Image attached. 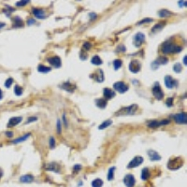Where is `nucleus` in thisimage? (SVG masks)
<instances>
[{
    "mask_svg": "<svg viewBox=\"0 0 187 187\" xmlns=\"http://www.w3.org/2000/svg\"><path fill=\"white\" fill-rule=\"evenodd\" d=\"M161 50L164 53H178L182 51V48L180 46H177L176 44L172 43L171 41H165L162 46H161Z\"/></svg>",
    "mask_w": 187,
    "mask_h": 187,
    "instance_id": "nucleus-1",
    "label": "nucleus"
},
{
    "mask_svg": "<svg viewBox=\"0 0 187 187\" xmlns=\"http://www.w3.org/2000/svg\"><path fill=\"white\" fill-rule=\"evenodd\" d=\"M138 105L136 104H133L129 106V107H126V108H122L121 109L120 111L116 112V115L117 116H122V115H134L135 113L137 112L138 111Z\"/></svg>",
    "mask_w": 187,
    "mask_h": 187,
    "instance_id": "nucleus-2",
    "label": "nucleus"
},
{
    "mask_svg": "<svg viewBox=\"0 0 187 187\" xmlns=\"http://www.w3.org/2000/svg\"><path fill=\"white\" fill-rule=\"evenodd\" d=\"M183 165V159L182 157H175V158H172L167 163V167L171 170H176L179 169L182 167Z\"/></svg>",
    "mask_w": 187,
    "mask_h": 187,
    "instance_id": "nucleus-3",
    "label": "nucleus"
},
{
    "mask_svg": "<svg viewBox=\"0 0 187 187\" xmlns=\"http://www.w3.org/2000/svg\"><path fill=\"white\" fill-rule=\"evenodd\" d=\"M153 95L157 100H161V99L164 98V92H163V90L161 89L158 82L154 83V85L153 87Z\"/></svg>",
    "mask_w": 187,
    "mask_h": 187,
    "instance_id": "nucleus-4",
    "label": "nucleus"
},
{
    "mask_svg": "<svg viewBox=\"0 0 187 187\" xmlns=\"http://www.w3.org/2000/svg\"><path fill=\"white\" fill-rule=\"evenodd\" d=\"M145 42V35L142 33H137L133 38V43L135 47L140 48Z\"/></svg>",
    "mask_w": 187,
    "mask_h": 187,
    "instance_id": "nucleus-5",
    "label": "nucleus"
},
{
    "mask_svg": "<svg viewBox=\"0 0 187 187\" xmlns=\"http://www.w3.org/2000/svg\"><path fill=\"white\" fill-rule=\"evenodd\" d=\"M143 161H144V159H143L142 156L134 157V158L129 162V164L127 165V169H134V167H137L138 166H140L141 164L143 163Z\"/></svg>",
    "mask_w": 187,
    "mask_h": 187,
    "instance_id": "nucleus-6",
    "label": "nucleus"
},
{
    "mask_svg": "<svg viewBox=\"0 0 187 187\" xmlns=\"http://www.w3.org/2000/svg\"><path fill=\"white\" fill-rule=\"evenodd\" d=\"M129 67V70L132 73H138L141 68V64L138 60L134 59L129 63V67Z\"/></svg>",
    "mask_w": 187,
    "mask_h": 187,
    "instance_id": "nucleus-7",
    "label": "nucleus"
},
{
    "mask_svg": "<svg viewBox=\"0 0 187 187\" xmlns=\"http://www.w3.org/2000/svg\"><path fill=\"white\" fill-rule=\"evenodd\" d=\"M113 88L120 94H124L128 91V86L124 82H117L113 84Z\"/></svg>",
    "mask_w": 187,
    "mask_h": 187,
    "instance_id": "nucleus-8",
    "label": "nucleus"
},
{
    "mask_svg": "<svg viewBox=\"0 0 187 187\" xmlns=\"http://www.w3.org/2000/svg\"><path fill=\"white\" fill-rule=\"evenodd\" d=\"M167 62H169V58H167L166 56H159L157 59L154 61L151 65V67L153 68H157V67L160 66V65H167Z\"/></svg>",
    "mask_w": 187,
    "mask_h": 187,
    "instance_id": "nucleus-9",
    "label": "nucleus"
},
{
    "mask_svg": "<svg viewBox=\"0 0 187 187\" xmlns=\"http://www.w3.org/2000/svg\"><path fill=\"white\" fill-rule=\"evenodd\" d=\"M124 183L126 187H134L135 183H136V180L132 174H127L124 178Z\"/></svg>",
    "mask_w": 187,
    "mask_h": 187,
    "instance_id": "nucleus-10",
    "label": "nucleus"
},
{
    "mask_svg": "<svg viewBox=\"0 0 187 187\" xmlns=\"http://www.w3.org/2000/svg\"><path fill=\"white\" fill-rule=\"evenodd\" d=\"M165 84L169 89H172L178 84V82L174 80L171 76H166L165 77Z\"/></svg>",
    "mask_w": 187,
    "mask_h": 187,
    "instance_id": "nucleus-11",
    "label": "nucleus"
},
{
    "mask_svg": "<svg viewBox=\"0 0 187 187\" xmlns=\"http://www.w3.org/2000/svg\"><path fill=\"white\" fill-rule=\"evenodd\" d=\"M174 119H175L176 122H178V124H186V122H187V116L184 112L174 115Z\"/></svg>",
    "mask_w": 187,
    "mask_h": 187,
    "instance_id": "nucleus-12",
    "label": "nucleus"
},
{
    "mask_svg": "<svg viewBox=\"0 0 187 187\" xmlns=\"http://www.w3.org/2000/svg\"><path fill=\"white\" fill-rule=\"evenodd\" d=\"M48 62L53 67H56V68H59V67L62 66V62H61V59L59 56H53L51 58H48Z\"/></svg>",
    "mask_w": 187,
    "mask_h": 187,
    "instance_id": "nucleus-13",
    "label": "nucleus"
},
{
    "mask_svg": "<svg viewBox=\"0 0 187 187\" xmlns=\"http://www.w3.org/2000/svg\"><path fill=\"white\" fill-rule=\"evenodd\" d=\"M45 169L49 170V171H53V172H60V167L58 164L51 162V163H48L45 165Z\"/></svg>",
    "mask_w": 187,
    "mask_h": 187,
    "instance_id": "nucleus-14",
    "label": "nucleus"
},
{
    "mask_svg": "<svg viewBox=\"0 0 187 187\" xmlns=\"http://www.w3.org/2000/svg\"><path fill=\"white\" fill-rule=\"evenodd\" d=\"M60 87L62 89L65 90V91L68 92V93H73L74 91H75V89H76V86L74 85V84H72V83L69 82H67L65 83H63V84L61 85Z\"/></svg>",
    "mask_w": 187,
    "mask_h": 187,
    "instance_id": "nucleus-15",
    "label": "nucleus"
},
{
    "mask_svg": "<svg viewBox=\"0 0 187 187\" xmlns=\"http://www.w3.org/2000/svg\"><path fill=\"white\" fill-rule=\"evenodd\" d=\"M22 121V117L21 116H18V117H12L9 119V121L8 122V127H13V126H16L18 124H20V122Z\"/></svg>",
    "mask_w": 187,
    "mask_h": 187,
    "instance_id": "nucleus-16",
    "label": "nucleus"
},
{
    "mask_svg": "<svg viewBox=\"0 0 187 187\" xmlns=\"http://www.w3.org/2000/svg\"><path fill=\"white\" fill-rule=\"evenodd\" d=\"M148 156H149V158L151 161H158V160H161V155H159L158 153L153 150H149L148 151Z\"/></svg>",
    "mask_w": 187,
    "mask_h": 187,
    "instance_id": "nucleus-17",
    "label": "nucleus"
},
{
    "mask_svg": "<svg viewBox=\"0 0 187 187\" xmlns=\"http://www.w3.org/2000/svg\"><path fill=\"white\" fill-rule=\"evenodd\" d=\"M90 77H91V78L92 77H94L95 80L97 82H104V73H103V71L101 69L96 70V74H94V75H91Z\"/></svg>",
    "mask_w": 187,
    "mask_h": 187,
    "instance_id": "nucleus-18",
    "label": "nucleus"
},
{
    "mask_svg": "<svg viewBox=\"0 0 187 187\" xmlns=\"http://www.w3.org/2000/svg\"><path fill=\"white\" fill-rule=\"evenodd\" d=\"M32 12H33V14L38 19H44L45 17H46V15H45V12H44L43 9L35 8V9H32Z\"/></svg>",
    "mask_w": 187,
    "mask_h": 187,
    "instance_id": "nucleus-19",
    "label": "nucleus"
},
{
    "mask_svg": "<svg viewBox=\"0 0 187 187\" xmlns=\"http://www.w3.org/2000/svg\"><path fill=\"white\" fill-rule=\"evenodd\" d=\"M103 95H104L105 98L107 99H111L112 97H114L115 96V93L112 91L111 89L109 88H105L104 90H103Z\"/></svg>",
    "mask_w": 187,
    "mask_h": 187,
    "instance_id": "nucleus-20",
    "label": "nucleus"
},
{
    "mask_svg": "<svg viewBox=\"0 0 187 187\" xmlns=\"http://www.w3.org/2000/svg\"><path fill=\"white\" fill-rule=\"evenodd\" d=\"M12 22H13V26L14 27H22L24 26V21H22L20 17H18V16L12 18Z\"/></svg>",
    "mask_w": 187,
    "mask_h": 187,
    "instance_id": "nucleus-21",
    "label": "nucleus"
},
{
    "mask_svg": "<svg viewBox=\"0 0 187 187\" xmlns=\"http://www.w3.org/2000/svg\"><path fill=\"white\" fill-rule=\"evenodd\" d=\"M20 180L22 183H30L34 180V177L32 175H24L20 178Z\"/></svg>",
    "mask_w": 187,
    "mask_h": 187,
    "instance_id": "nucleus-22",
    "label": "nucleus"
},
{
    "mask_svg": "<svg viewBox=\"0 0 187 187\" xmlns=\"http://www.w3.org/2000/svg\"><path fill=\"white\" fill-rule=\"evenodd\" d=\"M165 24H166V22H159V24H157L156 25H154V26L151 28V32H153V33H156V32L161 31L164 28V26H165Z\"/></svg>",
    "mask_w": 187,
    "mask_h": 187,
    "instance_id": "nucleus-23",
    "label": "nucleus"
},
{
    "mask_svg": "<svg viewBox=\"0 0 187 187\" xmlns=\"http://www.w3.org/2000/svg\"><path fill=\"white\" fill-rule=\"evenodd\" d=\"M95 105L97 106L98 108L100 109H105L106 106H107V101L103 98H99V99H96L95 100Z\"/></svg>",
    "mask_w": 187,
    "mask_h": 187,
    "instance_id": "nucleus-24",
    "label": "nucleus"
},
{
    "mask_svg": "<svg viewBox=\"0 0 187 187\" xmlns=\"http://www.w3.org/2000/svg\"><path fill=\"white\" fill-rule=\"evenodd\" d=\"M91 63L93 64V65H95V66H100V65H102L103 62H102L101 58L99 57L98 55H95V56L92 57Z\"/></svg>",
    "mask_w": 187,
    "mask_h": 187,
    "instance_id": "nucleus-25",
    "label": "nucleus"
},
{
    "mask_svg": "<svg viewBox=\"0 0 187 187\" xmlns=\"http://www.w3.org/2000/svg\"><path fill=\"white\" fill-rule=\"evenodd\" d=\"M150 178V171H149V169H147V167H145V169H142V171H141V179L143 180H146Z\"/></svg>",
    "mask_w": 187,
    "mask_h": 187,
    "instance_id": "nucleus-26",
    "label": "nucleus"
},
{
    "mask_svg": "<svg viewBox=\"0 0 187 187\" xmlns=\"http://www.w3.org/2000/svg\"><path fill=\"white\" fill-rule=\"evenodd\" d=\"M30 136H31V134H30V133H27L26 135H24V136L21 137V138H16V140H12V143H20V142H22V141L26 140Z\"/></svg>",
    "mask_w": 187,
    "mask_h": 187,
    "instance_id": "nucleus-27",
    "label": "nucleus"
},
{
    "mask_svg": "<svg viewBox=\"0 0 187 187\" xmlns=\"http://www.w3.org/2000/svg\"><path fill=\"white\" fill-rule=\"evenodd\" d=\"M38 72H41V73H48V72L51 71V68L49 67H45L43 65H40L38 67Z\"/></svg>",
    "mask_w": 187,
    "mask_h": 187,
    "instance_id": "nucleus-28",
    "label": "nucleus"
},
{
    "mask_svg": "<svg viewBox=\"0 0 187 187\" xmlns=\"http://www.w3.org/2000/svg\"><path fill=\"white\" fill-rule=\"evenodd\" d=\"M115 169H116V167H111V169H109L108 177H107V179H108L109 180H113V178H114V171H115Z\"/></svg>",
    "mask_w": 187,
    "mask_h": 187,
    "instance_id": "nucleus-29",
    "label": "nucleus"
},
{
    "mask_svg": "<svg viewBox=\"0 0 187 187\" xmlns=\"http://www.w3.org/2000/svg\"><path fill=\"white\" fill-rule=\"evenodd\" d=\"M111 124H112V121H111V120H107V121L103 122L102 124L98 126V129H101V130H102V129H105V128L109 127Z\"/></svg>",
    "mask_w": 187,
    "mask_h": 187,
    "instance_id": "nucleus-30",
    "label": "nucleus"
},
{
    "mask_svg": "<svg viewBox=\"0 0 187 187\" xmlns=\"http://www.w3.org/2000/svg\"><path fill=\"white\" fill-rule=\"evenodd\" d=\"M92 186L93 187H102L103 186V180L100 179H95V180H93Z\"/></svg>",
    "mask_w": 187,
    "mask_h": 187,
    "instance_id": "nucleus-31",
    "label": "nucleus"
},
{
    "mask_svg": "<svg viewBox=\"0 0 187 187\" xmlns=\"http://www.w3.org/2000/svg\"><path fill=\"white\" fill-rule=\"evenodd\" d=\"M122 62L121 59H116V60H114V61H113V67H114V69H115V70H118V69L122 67Z\"/></svg>",
    "mask_w": 187,
    "mask_h": 187,
    "instance_id": "nucleus-32",
    "label": "nucleus"
},
{
    "mask_svg": "<svg viewBox=\"0 0 187 187\" xmlns=\"http://www.w3.org/2000/svg\"><path fill=\"white\" fill-rule=\"evenodd\" d=\"M148 126L150 128H156L160 126V122H157V121H151L148 122Z\"/></svg>",
    "mask_w": 187,
    "mask_h": 187,
    "instance_id": "nucleus-33",
    "label": "nucleus"
},
{
    "mask_svg": "<svg viewBox=\"0 0 187 187\" xmlns=\"http://www.w3.org/2000/svg\"><path fill=\"white\" fill-rule=\"evenodd\" d=\"M158 15L160 16L161 18H165V17H167V16L171 15V12H169V11H167V9H163V11H160Z\"/></svg>",
    "mask_w": 187,
    "mask_h": 187,
    "instance_id": "nucleus-34",
    "label": "nucleus"
},
{
    "mask_svg": "<svg viewBox=\"0 0 187 187\" xmlns=\"http://www.w3.org/2000/svg\"><path fill=\"white\" fill-rule=\"evenodd\" d=\"M22 93H24V90H22V88L21 86L19 85H16L14 87V94L16 95H22Z\"/></svg>",
    "mask_w": 187,
    "mask_h": 187,
    "instance_id": "nucleus-35",
    "label": "nucleus"
},
{
    "mask_svg": "<svg viewBox=\"0 0 187 187\" xmlns=\"http://www.w3.org/2000/svg\"><path fill=\"white\" fill-rule=\"evenodd\" d=\"M182 65H180V64H179V63L175 64V65H174V67H173L174 71L177 72V73H180V71H182Z\"/></svg>",
    "mask_w": 187,
    "mask_h": 187,
    "instance_id": "nucleus-36",
    "label": "nucleus"
},
{
    "mask_svg": "<svg viewBox=\"0 0 187 187\" xmlns=\"http://www.w3.org/2000/svg\"><path fill=\"white\" fill-rule=\"evenodd\" d=\"M91 47H92V44L90 43V42H88V41H86V42L83 43L82 50H83V51H88V50L91 49Z\"/></svg>",
    "mask_w": 187,
    "mask_h": 187,
    "instance_id": "nucleus-37",
    "label": "nucleus"
},
{
    "mask_svg": "<svg viewBox=\"0 0 187 187\" xmlns=\"http://www.w3.org/2000/svg\"><path fill=\"white\" fill-rule=\"evenodd\" d=\"M28 3H30V1L29 0H24V1H19L16 3V6L17 7H24V6H25L26 4H28Z\"/></svg>",
    "mask_w": 187,
    "mask_h": 187,
    "instance_id": "nucleus-38",
    "label": "nucleus"
},
{
    "mask_svg": "<svg viewBox=\"0 0 187 187\" xmlns=\"http://www.w3.org/2000/svg\"><path fill=\"white\" fill-rule=\"evenodd\" d=\"M12 83H13V79H12V78H9V79L5 82V86H6V88H9V87L11 86Z\"/></svg>",
    "mask_w": 187,
    "mask_h": 187,
    "instance_id": "nucleus-39",
    "label": "nucleus"
},
{
    "mask_svg": "<svg viewBox=\"0 0 187 187\" xmlns=\"http://www.w3.org/2000/svg\"><path fill=\"white\" fill-rule=\"evenodd\" d=\"M166 105L167 106V107H172L173 106V98L172 97L167 98V100L166 102Z\"/></svg>",
    "mask_w": 187,
    "mask_h": 187,
    "instance_id": "nucleus-40",
    "label": "nucleus"
},
{
    "mask_svg": "<svg viewBox=\"0 0 187 187\" xmlns=\"http://www.w3.org/2000/svg\"><path fill=\"white\" fill-rule=\"evenodd\" d=\"M50 147L53 149V148H54V146H55V140H54V138H53L51 137V138H50Z\"/></svg>",
    "mask_w": 187,
    "mask_h": 187,
    "instance_id": "nucleus-41",
    "label": "nucleus"
},
{
    "mask_svg": "<svg viewBox=\"0 0 187 187\" xmlns=\"http://www.w3.org/2000/svg\"><path fill=\"white\" fill-rule=\"evenodd\" d=\"M116 51H117V53H119V51H122V53H124L125 47L124 46V45H119V46L117 47V50H116Z\"/></svg>",
    "mask_w": 187,
    "mask_h": 187,
    "instance_id": "nucleus-42",
    "label": "nucleus"
},
{
    "mask_svg": "<svg viewBox=\"0 0 187 187\" xmlns=\"http://www.w3.org/2000/svg\"><path fill=\"white\" fill-rule=\"evenodd\" d=\"M153 22V19H151V18H146V19H144V20H142V21L138 22V24H144V22Z\"/></svg>",
    "mask_w": 187,
    "mask_h": 187,
    "instance_id": "nucleus-43",
    "label": "nucleus"
},
{
    "mask_svg": "<svg viewBox=\"0 0 187 187\" xmlns=\"http://www.w3.org/2000/svg\"><path fill=\"white\" fill-rule=\"evenodd\" d=\"M56 125H57V132H58V134H61V122L58 120L57 121V124H56Z\"/></svg>",
    "mask_w": 187,
    "mask_h": 187,
    "instance_id": "nucleus-44",
    "label": "nucleus"
},
{
    "mask_svg": "<svg viewBox=\"0 0 187 187\" xmlns=\"http://www.w3.org/2000/svg\"><path fill=\"white\" fill-rule=\"evenodd\" d=\"M80 169H82V166H80V165H76V166H74V172L80 171Z\"/></svg>",
    "mask_w": 187,
    "mask_h": 187,
    "instance_id": "nucleus-45",
    "label": "nucleus"
},
{
    "mask_svg": "<svg viewBox=\"0 0 187 187\" xmlns=\"http://www.w3.org/2000/svg\"><path fill=\"white\" fill-rule=\"evenodd\" d=\"M80 59H82V60H85V59H87V54H83V51H80Z\"/></svg>",
    "mask_w": 187,
    "mask_h": 187,
    "instance_id": "nucleus-46",
    "label": "nucleus"
},
{
    "mask_svg": "<svg viewBox=\"0 0 187 187\" xmlns=\"http://www.w3.org/2000/svg\"><path fill=\"white\" fill-rule=\"evenodd\" d=\"M167 124H169V120H167V119H166V120H163L160 122V125H166Z\"/></svg>",
    "mask_w": 187,
    "mask_h": 187,
    "instance_id": "nucleus-47",
    "label": "nucleus"
},
{
    "mask_svg": "<svg viewBox=\"0 0 187 187\" xmlns=\"http://www.w3.org/2000/svg\"><path fill=\"white\" fill-rule=\"evenodd\" d=\"M89 15H90V18H91V20H95L96 16H97L95 13H90Z\"/></svg>",
    "mask_w": 187,
    "mask_h": 187,
    "instance_id": "nucleus-48",
    "label": "nucleus"
},
{
    "mask_svg": "<svg viewBox=\"0 0 187 187\" xmlns=\"http://www.w3.org/2000/svg\"><path fill=\"white\" fill-rule=\"evenodd\" d=\"M33 121H37V118H36V117H31V118H29L28 121H27V124H29L30 122H33Z\"/></svg>",
    "mask_w": 187,
    "mask_h": 187,
    "instance_id": "nucleus-49",
    "label": "nucleus"
},
{
    "mask_svg": "<svg viewBox=\"0 0 187 187\" xmlns=\"http://www.w3.org/2000/svg\"><path fill=\"white\" fill-rule=\"evenodd\" d=\"M6 136L9 137V138H11L12 136H13V133H12V132H6Z\"/></svg>",
    "mask_w": 187,
    "mask_h": 187,
    "instance_id": "nucleus-50",
    "label": "nucleus"
},
{
    "mask_svg": "<svg viewBox=\"0 0 187 187\" xmlns=\"http://www.w3.org/2000/svg\"><path fill=\"white\" fill-rule=\"evenodd\" d=\"M183 65H187V56L185 55L184 57H183Z\"/></svg>",
    "mask_w": 187,
    "mask_h": 187,
    "instance_id": "nucleus-51",
    "label": "nucleus"
},
{
    "mask_svg": "<svg viewBox=\"0 0 187 187\" xmlns=\"http://www.w3.org/2000/svg\"><path fill=\"white\" fill-rule=\"evenodd\" d=\"M5 26H6V24H5V22H0V29L3 28V27H5Z\"/></svg>",
    "mask_w": 187,
    "mask_h": 187,
    "instance_id": "nucleus-52",
    "label": "nucleus"
},
{
    "mask_svg": "<svg viewBox=\"0 0 187 187\" xmlns=\"http://www.w3.org/2000/svg\"><path fill=\"white\" fill-rule=\"evenodd\" d=\"M32 24H35V20H34V19H31V20L28 21V24H29V25Z\"/></svg>",
    "mask_w": 187,
    "mask_h": 187,
    "instance_id": "nucleus-53",
    "label": "nucleus"
},
{
    "mask_svg": "<svg viewBox=\"0 0 187 187\" xmlns=\"http://www.w3.org/2000/svg\"><path fill=\"white\" fill-rule=\"evenodd\" d=\"M2 97H3V93L1 90H0V99H2Z\"/></svg>",
    "mask_w": 187,
    "mask_h": 187,
    "instance_id": "nucleus-54",
    "label": "nucleus"
},
{
    "mask_svg": "<svg viewBox=\"0 0 187 187\" xmlns=\"http://www.w3.org/2000/svg\"><path fill=\"white\" fill-rule=\"evenodd\" d=\"M2 176H3V171H2V169H0V179H1Z\"/></svg>",
    "mask_w": 187,
    "mask_h": 187,
    "instance_id": "nucleus-55",
    "label": "nucleus"
}]
</instances>
